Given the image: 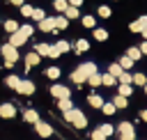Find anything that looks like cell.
<instances>
[{
    "instance_id": "cell-1",
    "label": "cell",
    "mask_w": 147,
    "mask_h": 140,
    "mask_svg": "<svg viewBox=\"0 0 147 140\" xmlns=\"http://www.w3.org/2000/svg\"><path fill=\"white\" fill-rule=\"evenodd\" d=\"M64 122L74 124L76 129H85V126H87V117H85V115H83V110H78V108L67 110V112H64Z\"/></svg>"
},
{
    "instance_id": "cell-2",
    "label": "cell",
    "mask_w": 147,
    "mask_h": 140,
    "mask_svg": "<svg viewBox=\"0 0 147 140\" xmlns=\"http://www.w3.org/2000/svg\"><path fill=\"white\" fill-rule=\"evenodd\" d=\"M0 53H2L7 67H14V62L18 60V48H14V46H9V44H2V46H0Z\"/></svg>"
},
{
    "instance_id": "cell-3",
    "label": "cell",
    "mask_w": 147,
    "mask_h": 140,
    "mask_svg": "<svg viewBox=\"0 0 147 140\" xmlns=\"http://www.w3.org/2000/svg\"><path fill=\"white\" fill-rule=\"evenodd\" d=\"M51 94L60 101V99H69L71 96V92H69V87H64V85H53L51 87Z\"/></svg>"
},
{
    "instance_id": "cell-4",
    "label": "cell",
    "mask_w": 147,
    "mask_h": 140,
    "mask_svg": "<svg viewBox=\"0 0 147 140\" xmlns=\"http://www.w3.org/2000/svg\"><path fill=\"white\" fill-rule=\"evenodd\" d=\"M129 30H131V32H138V34H140L142 30H147V16H140L138 21H131V23H129Z\"/></svg>"
},
{
    "instance_id": "cell-5",
    "label": "cell",
    "mask_w": 147,
    "mask_h": 140,
    "mask_svg": "<svg viewBox=\"0 0 147 140\" xmlns=\"http://www.w3.org/2000/svg\"><path fill=\"white\" fill-rule=\"evenodd\" d=\"M16 92H18V94L30 96V94L34 92V83H32V80H21V83H18V87H16Z\"/></svg>"
},
{
    "instance_id": "cell-6",
    "label": "cell",
    "mask_w": 147,
    "mask_h": 140,
    "mask_svg": "<svg viewBox=\"0 0 147 140\" xmlns=\"http://www.w3.org/2000/svg\"><path fill=\"white\" fill-rule=\"evenodd\" d=\"M34 129H37V133H39L41 138H48V135H53V126H51V124H46V122H41V119L34 124Z\"/></svg>"
},
{
    "instance_id": "cell-7",
    "label": "cell",
    "mask_w": 147,
    "mask_h": 140,
    "mask_svg": "<svg viewBox=\"0 0 147 140\" xmlns=\"http://www.w3.org/2000/svg\"><path fill=\"white\" fill-rule=\"evenodd\" d=\"M16 115V108H14V103H0V117H5V119H11Z\"/></svg>"
},
{
    "instance_id": "cell-8",
    "label": "cell",
    "mask_w": 147,
    "mask_h": 140,
    "mask_svg": "<svg viewBox=\"0 0 147 140\" xmlns=\"http://www.w3.org/2000/svg\"><path fill=\"white\" fill-rule=\"evenodd\" d=\"M25 41H28V37H25V34H21V32H14V34H9V46H14V48L23 46Z\"/></svg>"
},
{
    "instance_id": "cell-9",
    "label": "cell",
    "mask_w": 147,
    "mask_h": 140,
    "mask_svg": "<svg viewBox=\"0 0 147 140\" xmlns=\"http://www.w3.org/2000/svg\"><path fill=\"white\" fill-rule=\"evenodd\" d=\"M71 80H74V83H78V85L87 83V73H85V69H83V67H76V71L71 73Z\"/></svg>"
},
{
    "instance_id": "cell-10",
    "label": "cell",
    "mask_w": 147,
    "mask_h": 140,
    "mask_svg": "<svg viewBox=\"0 0 147 140\" xmlns=\"http://www.w3.org/2000/svg\"><path fill=\"white\" fill-rule=\"evenodd\" d=\"M39 30L41 32H55V18H44V21H39Z\"/></svg>"
},
{
    "instance_id": "cell-11",
    "label": "cell",
    "mask_w": 147,
    "mask_h": 140,
    "mask_svg": "<svg viewBox=\"0 0 147 140\" xmlns=\"http://www.w3.org/2000/svg\"><path fill=\"white\" fill-rule=\"evenodd\" d=\"M39 62H41V57H39V55H37V53H34V50H32V53H28V55H25V69H30V67H37V64H39Z\"/></svg>"
},
{
    "instance_id": "cell-12",
    "label": "cell",
    "mask_w": 147,
    "mask_h": 140,
    "mask_svg": "<svg viewBox=\"0 0 147 140\" xmlns=\"http://www.w3.org/2000/svg\"><path fill=\"white\" fill-rule=\"evenodd\" d=\"M23 119H25L28 124H37V122H39V112L32 110V108H28V110L23 112Z\"/></svg>"
},
{
    "instance_id": "cell-13",
    "label": "cell",
    "mask_w": 147,
    "mask_h": 140,
    "mask_svg": "<svg viewBox=\"0 0 147 140\" xmlns=\"http://www.w3.org/2000/svg\"><path fill=\"white\" fill-rule=\"evenodd\" d=\"M117 133H119V135H131V133H133V124H131V122H119Z\"/></svg>"
},
{
    "instance_id": "cell-14",
    "label": "cell",
    "mask_w": 147,
    "mask_h": 140,
    "mask_svg": "<svg viewBox=\"0 0 147 140\" xmlns=\"http://www.w3.org/2000/svg\"><path fill=\"white\" fill-rule=\"evenodd\" d=\"M2 28H5V30H7L9 34H14V32H18V28H21V25H18V23H16L14 18H7V21L2 23Z\"/></svg>"
},
{
    "instance_id": "cell-15",
    "label": "cell",
    "mask_w": 147,
    "mask_h": 140,
    "mask_svg": "<svg viewBox=\"0 0 147 140\" xmlns=\"http://www.w3.org/2000/svg\"><path fill=\"white\" fill-rule=\"evenodd\" d=\"M131 83L138 85V87H145L147 85V76L145 73H131Z\"/></svg>"
},
{
    "instance_id": "cell-16",
    "label": "cell",
    "mask_w": 147,
    "mask_h": 140,
    "mask_svg": "<svg viewBox=\"0 0 147 140\" xmlns=\"http://www.w3.org/2000/svg\"><path fill=\"white\" fill-rule=\"evenodd\" d=\"M87 103H90L92 108H101V106H103L106 101H103V99H101L99 94H90V96H87Z\"/></svg>"
},
{
    "instance_id": "cell-17",
    "label": "cell",
    "mask_w": 147,
    "mask_h": 140,
    "mask_svg": "<svg viewBox=\"0 0 147 140\" xmlns=\"http://www.w3.org/2000/svg\"><path fill=\"white\" fill-rule=\"evenodd\" d=\"M18 83H21V78H18V76H14V73H9V76L5 78V85H7V87H11V90H16V87H18Z\"/></svg>"
},
{
    "instance_id": "cell-18",
    "label": "cell",
    "mask_w": 147,
    "mask_h": 140,
    "mask_svg": "<svg viewBox=\"0 0 147 140\" xmlns=\"http://www.w3.org/2000/svg\"><path fill=\"white\" fill-rule=\"evenodd\" d=\"M74 48H76V53H85V50H90V41L87 39H78Z\"/></svg>"
},
{
    "instance_id": "cell-19",
    "label": "cell",
    "mask_w": 147,
    "mask_h": 140,
    "mask_svg": "<svg viewBox=\"0 0 147 140\" xmlns=\"http://www.w3.org/2000/svg\"><path fill=\"white\" fill-rule=\"evenodd\" d=\"M126 57H131V60L136 62V60H140V57H142V53H140V48H138V46H131V48L126 50Z\"/></svg>"
},
{
    "instance_id": "cell-20",
    "label": "cell",
    "mask_w": 147,
    "mask_h": 140,
    "mask_svg": "<svg viewBox=\"0 0 147 140\" xmlns=\"http://www.w3.org/2000/svg\"><path fill=\"white\" fill-rule=\"evenodd\" d=\"M64 28H69V21L60 14V16H55V30H64Z\"/></svg>"
},
{
    "instance_id": "cell-21",
    "label": "cell",
    "mask_w": 147,
    "mask_h": 140,
    "mask_svg": "<svg viewBox=\"0 0 147 140\" xmlns=\"http://www.w3.org/2000/svg\"><path fill=\"white\" fill-rule=\"evenodd\" d=\"M94 39H96V41H106V39H108V30H103V28H94Z\"/></svg>"
},
{
    "instance_id": "cell-22",
    "label": "cell",
    "mask_w": 147,
    "mask_h": 140,
    "mask_svg": "<svg viewBox=\"0 0 147 140\" xmlns=\"http://www.w3.org/2000/svg\"><path fill=\"white\" fill-rule=\"evenodd\" d=\"M55 48H57V53H60V55H64V53H67L71 46H69V41H67V39H60V41L55 44Z\"/></svg>"
},
{
    "instance_id": "cell-23",
    "label": "cell",
    "mask_w": 147,
    "mask_h": 140,
    "mask_svg": "<svg viewBox=\"0 0 147 140\" xmlns=\"http://www.w3.org/2000/svg\"><path fill=\"white\" fill-rule=\"evenodd\" d=\"M48 48H51L48 44H37V46H34V53H37L39 57H44V55L48 57Z\"/></svg>"
},
{
    "instance_id": "cell-24",
    "label": "cell",
    "mask_w": 147,
    "mask_h": 140,
    "mask_svg": "<svg viewBox=\"0 0 147 140\" xmlns=\"http://www.w3.org/2000/svg\"><path fill=\"white\" fill-rule=\"evenodd\" d=\"M117 64L122 67V71H126V69H131V67H133V60H131V57H126V55H122Z\"/></svg>"
},
{
    "instance_id": "cell-25",
    "label": "cell",
    "mask_w": 147,
    "mask_h": 140,
    "mask_svg": "<svg viewBox=\"0 0 147 140\" xmlns=\"http://www.w3.org/2000/svg\"><path fill=\"white\" fill-rule=\"evenodd\" d=\"M117 83V78H113L110 73H101V85H106V87H113Z\"/></svg>"
},
{
    "instance_id": "cell-26",
    "label": "cell",
    "mask_w": 147,
    "mask_h": 140,
    "mask_svg": "<svg viewBox=\"0 0 147 140\" xmlns=\"http://www.w3.org/2000/svg\"><path fill=\"white\" fill-rule=\"evenodd\" d=\"M57 108H60L62 112H67V110L74 108V103H71V99H60V101H57Z\"/></svg>"
},
{
    "instance_id": "cell-27",
    "label": "cell",
    "mask_w": 147,
    "mask_h": 140,
    "mask_svg": "<svg viewBox=\"0 0 147 140\" xmlns=\"http://www.w3.org/2000/svg\"><path fill=\"white\" fill-rule=\"evenodd\" d=\"M96 14H99L101 18H108V16L113 14V9H110L108 5H99V9H96Z\"/></svg>"
},
{
    "instance_id": "cell-28",
    "label": "cell",
    "mask_w": 147,
    "mask_h": 140,
    "mask_svg": "<svg viewBox=\"0 0 147 140\" xmlns=\"http://www.w3.org/2000/svg\"><path fill=\"white\" fill-rule=\"evenodd\" d=\"M108 73H110L113 78H119V73H122V67H119L117 62H113V64L108 67Z\"/></svg>"
},
{
    "instance_id": "cell-29",
    "label": "cell",
    "mask_w": 147,
    "mask_h": 140,
    "mask_svg": "<svg viewBox=\"0 0 147 140\" xmlns=\"http://www.w3.org/2000/svg\"><path fill=\"white\" fill-rule=\"evenodd\" d=\"M113 106H115V108H119V110H122V108H126V106H129V101H126V99H124V96H119V94H117V96H115V99H113Z\"/></svg>"
},
{
    "instance_id": "cell-30",
    "label": "cell",
    "mask_w": 147,
    "mask_h": 140,
    "mask_svg": "<svg viewBox=\"0 0 147 140\" xmlns=\"http://www.w3.org/2000/svg\"><path fill=\"white\" fill-rule=\"evenodd\" d=\"M53 7H55V11L64 14V9L69 7V2H67V0H53Z\"/></svg>"
},
{
    "instance_id": "cell-31",
    "label": "cell",
    "mask_w": 147,
    "mask_h": 140,
    "mask_svg": "<svg viewBox=\"0 0 147 140\" xmlns=\"http://www.w3.org/2000/svg\"><path fill=\"white\" fill-rule=\"evenodd\" d=\"M62 16H64L67 21H69V18H78V9H76V7H67Z\"/></svg>"
},
{
    "instance_id": "cell-32",
    "label": "cell",
    "mask_w": 147,
    "mask_h": 140,
    "mask_svg": "<svg viewBox=\"0 0 147 140\" xmlns=\"http://www.w3.org/2000/svg\"><path fill=\"white\" fill-rule=\"evenodd\" d=\"M30 18H34V21L39 23V21H44V18H46V11H44V9H39V7H34V11H32V16H30Z\"/></svg>"
},
{
    "instance_id": "cell-33",
    "label": "cell",
    "mask_w": 147,
    "mask_h": 140,
    "mask_svg": "<svg viewBox=\"0 0 147 140\" xmlns=\"http://www.w3.org/2000/svg\"><path fill=\"white\" fill-rule=\"evenodd\" d=\"M80 21H83V25H85V28H92V30L96 28V18H94V16H83Z\"/></svg>"
},
{
    "instance_id": "cell-34",
    "label": "cell",
    "mask_w": 147,
    "mask_h": 140,
    "mask_svg": "<svg viewBox=\"0 0 147 140\" xmlns=\"http://www.w3.org/2000/svg\"><path fill=\"white\" fill-rule=\"evenodd\" d=\"M46 76H48L51 80H57V78H60V69H57V67H48V69H46Z\"/></svg>"
},
{
    "instance_id": "cell-35",
    "label": "cell",
    "mask_w": 147,
    "mask_h": 140,
    "mask_svg": "<svg viewBox=\"0 0 147 140\" xmlns=\"http://www.w3.org/2000/svg\"><path fill=\"white\" fill-rule=\"evenodd\" d=\"M21 9V16H25V18H30L32 16V11H34V7L32 5H23V7H18Z\"/></svg>"
},
{
    "instance_id": "cell-36",
    "label": "cell",
    "mask_w": 147,
    "mask_h": 140,
    "mask_svg": "<svg viewBox=\"0 0 147 140\" xmlns=\"http://www.w3.org/2000/svg\"><path fill=\"white\" fill-rule=\"evenodd\" d=\"M87 83H90L92 87H99V85H101V73H92V76L87 78Z\"/></svg>"
},
{
    "instance_id": "cell-37",
    "label": "cell",
    "mask_w": 147,
    "mask_h": 140,
    "mask_svg": "<svg viewBox=\"0 0 147 140\" xmlns=\"http://www.w3.org/2000/svg\"><path fill=\"white\" fill-rule=\"evenodd\" d=\"M131 92H133V90H131V85H119V92H117V94H119V96H124V99H129V96H131Z\"/></svg>"
},
{
    "instance_id": "cell-38",
    "label": "cell",
    "mask_w": 147,
    "mask_h": 140,
    "mask_svg": "<svg viewBox=\"0 0 147 140\" xmlns=\"http://www.w3.org/2000/svg\"><path fill=\"white\" fill-rule=\"evenodd\" d=\"M99 131L108 138V135H113V133H115V126H110V124H101V126H99Z\"/></svg>"
},
{
    "instance_id": "cell-39",
    "label": "cell",
    "mask_w": 147,
    "mask_h": 140,
    "mask_svg": "<svg viewBox=\"0 0 147 140\" xmlns=\"http://www.w3.org/2000/svg\"><path fill=\"white\" fill-rule=\"evenodd\" d=\"M117 80H119V85H131V73H126V71H122Z\"/></svg>"
},
{
    "instance_id": "cell-40",
    "label": "cell",
    "mask_w": 147,
    "mask_h": 140,
    "mask_svg": "<svg viewBox=\"0 0 147 140\" xmlns=\"http://www.w3.org/2000/svg\"><path fill=\"white\" fill-rule=\"evenodd\" d=\"M18 32H21V34H25V37H30V34L34 32V28L28 23V25H21V28H18Z\"/></svg>"
},
{
    "instance_id": "cell-41",
    "label": "cell",
    "mask_w": 147,
    "mask_h": 140,
    "mask_svg": "<svg viewBox=\"0 0 147 140\" xmlns=\"http://www.w3.org/2000/svg\"><path fill=\"white\" fill-rule=\"evenodd\" d=\"M101 110H103V115H113L117 108H115L113 103H103V106H101Z\"/></svg>"
},
{
    "instance_id": "cell-42",
    "label": "cell",
    "mask_w": 147,
    "mask_h": 140,
    "mask_svg": "<svg viewBox=\"0 0 147 140\" xmlns=\"http://www.w3.org/2000/svg\"><path fill=\"white\" fill-rule=\"evenodd\" d=\"M92 140H108V138H106L99 129H94V131H92Z\"/></svg>"
},
{
    "instance_id": "cell-43",
    "label": "cell",
    "mask_w": 147,
    "mask_h": 140,
    "mask_svg": "<svg viewBox=\"0 0 147 140\" xmlns=\"http://www.w3.org/2000/svg\"><path fill=\"white\" fill-rule=\"evenodd\" d=\"M48 57H53V60H55V57H60V53H57V48H55V46H51V48H48Z\"/></svg>"
},
{
    "instance_id": "cell-44",
    "label": "cell",
    "mask_w": 147,
    "mask_h": 140,
    "mask_svg": "<svg viewBox=\"0 0 147 140\" xmlns=\"http://www.w3.org/2000/svg\"><path fill=\"white\" fill-rule=\"evenodd\" d=\"M67 2H69V7H76V9L83 5V0H67Z\"/></svg>"
},
{
    "instance_id": "cell-45",
    "label": "cell",
    "mask_w": 147,
    "mask_h": 140,
    "mask_svg": "<svg viewBox=\"0 0 147 140\" xmlns=\"http://www.w3.org/2000/svg\"><path fill=\"white\" fill-rule=\"evenodd\" d=\"M9 5H14V7H23L25 5V0H7Z\"/></svg>"
},
{
    "instance_id": "cell-46",
    "label": "cell",
    "mask_w": 147,
    "mask_h": 140,
    "mask_svg": "<svg viewBox=\"0 0 147 140\" xmlns=\"http://www.w3.org/2000/svg\"><path fill=\"white\" fill-rule=\"evenodd\" d=\"M138 48H140V53H142V55H147V41H142Z\"/></svg>"
},
{
    "instance_id": "cell-47",
    "label": "cell",
    "mask_w": 147,
    "mask_h": 140,
    "mask_svg": "<svg viewBox=\"0 0 147 140\" xmlns=\"http://www.w3.org/2000/svg\"><path fill=\"white\" fill-rule=\"evenodd\" d=\"M119 140H136V135L131 133V135H119Z\"/></svg>"
},
{
    "instance_id": "cell-48",
    "label": "cell",
    "mask_w": 147,
    "mask_h": 140,
    "mask_svg": "<svg viewBox=\"0 0 147 140\" xmlns=\"http://www.w3.org/2000/svg\"><path fill=\"white\" fill-rule=\"evenodd\" d=\"M140 119H142V122H147V108H145V110L140 112Z\"/></svg>"
},
{
    "instance_id": "cell-49",
    "label": "cell",
    "mask_w": 147,
    "mask_h": 140,
    "mask_svg": "<svg viewBox=\"0 0 147 140\" xmlns=\"http://www.w3.org/2000/svg\"><path fill=\"white\" fill-rule=\"evenodd\" d=\"M140 34H142V39H145V41H147V30H142V32H140Z\"/></svg>"
},
{
    "instance_id": "cell-50",
    "label": "cell",
    "mask_w": 147,
    "mask_h": 140,
    "mask_svg": "<svg viewBox=\"0 0 147 140\" xmlns=\"http://www.w3.org/2000/svg\"><path fill=\"white\" fill-rule=\"evenodd\" d=\"M145 94H147V85H145Z\"/></svg>"
},
{
    "instance_id": "cell-51",
    "label": "cell",
    "mask_w": 147,
    "mask_h": 140,
    "mask_svg": "<svg viewBox=\"0 0 147 140\" xmlns=\"http://www.w3.org/2000/svg\"><path fill=\"white\" fill-rule=\"evenodd\" d=\"M117 2H119V0H117Z\"/></svg>"
}]
</instances>
